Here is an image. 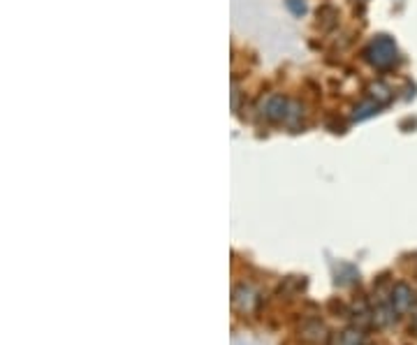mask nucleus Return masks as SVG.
<instances>
[{
	"label": "nucleus",
	"mask_w": 417,
	"mask_h": 345,
	"mask_svg": "<svg viewBox=\"0 0 417 345\" xmlns=\"http://www.w3.org/2000/svg\"><path fill=\"white\" fill-rule=\"evenodd\" d=\"M368 60L375 67H389L396 60V44L389 37H375L366 49Z\"/></svg>",
	"instance_id": "nucleus-1"
},
{
	"label": "nucleus",
	"mask_w": 417,
	"mask_h": 345,
	"mask_svg": "<svg viewBox=\"0 0 417 345\" xmlns=\"http://www.w3.org/2000/svg\"><path fill=\"white\" fill-rule=\"evenodd\" d=\"M413 306V289L408 285H396L394 292H392V308L396 313H403Z\"/></svg>",
	"instance_id": "nucleus-2"
}]
</instances>
